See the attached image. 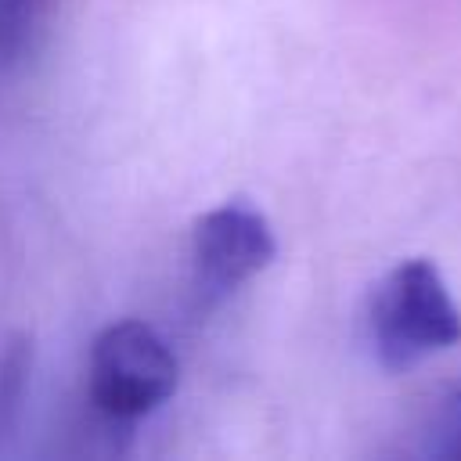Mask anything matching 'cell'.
<instances>
[{
	"mask_svg": "<svg viewBox=\"0 0 461 461\" xmlns=\"http://www.w3.org/2000/svg\"><path fill=\"white\" fill-rule=\"evenodd\" d=\"M439 454H447V457H461V393L454 396V403H450V411H447V425H443Z\"/></svg>",
	"mask_w": 461,
	"mask_h": 461,
	"instance_id": "8992f818",
	"label": "cell"
},
{
	"mask_svg": "<svg viewBox=\"0 0 461 461\" xmlns=\"http://www.w3.org/2000/svg\"><path fill=\"white\" fill-rule=\"evenodd\" d=\"M54 0H0V61H25L36 54Z\"/></svg>",
	"mask_w": 461,
	"mask_h": 461,
	"instance_id": "277c9868",
	"label": "cell"
},
{
	"mask_svg": "<svg viewBox=\"0 0 461 461\" xmlns=\"http://www.w3.org/2000/svg\"><path fill=\"white\" fill-rule=\"evenodd\" d=\"M180 378L176 353L144 321H115L90 346V400L119 421L158 411Z\"/></svg>",
	"mask_w": 461,
	"mask_h": 461,
	"instance_id": "7a4b0ae2",
	"label": "cell"
},
{
	"mask_svg": "<svg viewBox=\"0 0 461 461\" xmlns=\"http://www.w3.org/2000/svg\"><path fill=\"white\" fill-rule=\"evenodd\" d=\"M367 331L382 367L407 371L461 342V306L432 259H403L371 288Z\"/></svg>",
	"mask_w": 461,
	"mask_h": 461,
	"instance_id": "6da1fadb",
	"label": "cell"
},
{
	"mask_svg": "<svg viewBox=\"0 0 461 461\" xmlns=\"http://www.w3.org/2000/svg\"><path fill=\"white\" fill-rule=\"evenodd\" d=\"M277 245L259 209L245 202H223L209 209L191 234L194 277L205 295H227L259 270L270 267Z\"/></svg>",
	"mask_w": 461,
	"mask_h": 461,
	"instance_id": "3957f363",
	"label": "cell"
},
{
	"mask_svg": "<svg viewBox=\"0 0 461 461\" xmlns=\"http://www.w3.org/2000/svg\"><path fill=\"white\" fill-rule=\"evenodd\" d=\"M29 367H32V349L25 339H11L0 349V439L14 429L25 385H29Z\"/></svg>",
	"mask_w": 461,
	"mask_h": 461,
	"instance_id": "5b68a950",
	"label": "cell"
}]
</instances>
